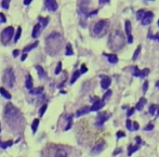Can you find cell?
Here are the masks:
<instances>
[{"mask_svg": "<svg viewBox=\"0 0 159 157\" xmlns=\"http://www.w3.org/2000/svg\"><path fill=\"white\" fill-rule=\"evenodd\" d=\"M109 46L111 49H113L114 51L120 50L121 48H123L125 46V38L123 35L119 30H114L109 36Z\"/></svg>", "mask_w": 159, "mask_h": 157, "instance_id": "6da1fadb", "label": "cell"}, {"mask_svg": "<svg viewBox=\"0 0 159 157\" xmlns=\"http://www.w3.org/2000/svg\"><path fill=\"white\" fill-rule=\"evenodd\" d=\"M21 117V114H19V111L17 108L15 107L14 105L12 104H7V106L5 108V120H8V123H11V120L13 119L15 120V118H19Z\"/></svg>", "mask_w": 159, "mask_h": 157, "instance_id": "7a4b0ae2", "label": "cell"}, {"mask_svg": "<svg viewBox=\"0 0 159 157\" xmlns=\"http://www.w3.org/2000/svg\"><path fill=\"white\" fill-rule=\"evenodd\" d=\"M3 83L7 84V86L9 88H13L15 83V75L13 68H7V70L5 72V75H3Z\"/></svg>", "mask_w": 159, "mask_h": 157, "instance_id": "3957f363", "label": "cell"}, {"mask_svg": "<svg viewBox=\"0 0 159 157\" xmlns=\"http://www.w3.org/2000/svg\"><path fill=\"white\" fill-rule=\"evenodd\" d=\"M13 35H14V28L12 26H9V27L5 28V30H2V33H1V41H2V44H8L10 39L13 37Z\"/></svg>", "mask_w": 159, "mask_h": 157, "instance_id": "277c9868", "label": "cell"}, {"mask_svg": "<svg viewBox=\"0 0 159 157\" xmlns=\"http://www.w3.org/2000/svg\"><path fill=\"white\" fill-rule=\"evenodd\" d=\"M109 116H111V114L107 113V112H101V113H99L97 117V121H95V126L97 127H102L104 125V123L109 118Z\"/></svg>", "mask_w": 159, "mask_h": 157, "instance_id": "5b68a950", "label": "cell"}, {"mask_svg": "<svg viewBox=\"0 0 159 157\" xmlns=\"http://www.w3.org/2000/svg\"><path fill=\"white\" fill-rule=\"evenodd\" d=\"M105 25H106L105 20H101V21H99V22H97V23L94 24V26H93V33L95 35L101 34L102 30H104V27H105Z\"/></svg>", "mask_w": 159, "mask_h": 157, "instance_id": "8992f818", "label": "cell"}, {"mask_svg": "<svg viewBox=\"0 0 159 157\" xmlns=\"http://www.w3.org/2000/svg\"><path fill=\"white\" fill-rule=\"evenodd\" d=\"M104 105H105V102H103L99 98H94V102H93V105L90 107V111L91 112H97L99 109H101Z\"/></svg>", "mask_w": 159, "mask_h": 157, "instance_id": "52a82bcc", "label": "cell"}, {"mask_svg": "<svg viewBox=\"0 0 159 157\" xmlns=\"http://www.w3.org/2000/svg\"><path fill=\"white\" fill-rule=\"evenodd\" d=\"M125 33H127V39H128V44H132L133 42V37H132V34H131V23L129 21H125Z\"/></svg>", "mask_w": 159, "mask_h": 157, "instance_id": "ba28073f", "label": "cell"}, {"mask_svg": "<svg viewBox=\"0 0 159 157\" xmlns=\"http://www.w3.org/2000/svg\"><path fill=\"white\" fill-rule=\"evenodd\" d=\"M105 147V141L104 140H100L99 142L97 143V145L92 148V154H99L101 153Z\"/></svg>", "mask_w": 159, "mask_h": 157, "instance_id": "9c48e42d", "label": "cell"}, {"mask_svg": "<svg viewBox=\"0 0 159 157\" xmlns=\"http://www.w3.org/2000/svg\"><path fill=\"white\" fill-rule=\"evenodd\" d=\"M44 5L47 7V9L50 11H56L58 10V2L56 1H54V0H47V1H44Z\"/></svg>", "mask_w": 159, "mask_h": 157, "instance_id": "30bf717a", "label": "cell"}, {"mask_svg": "<svg viewBox=\"0 0 159 157\" xmlns=\"http://www.w3.org/2000/svg\"><path fill=\"white\" fill-rule=\"evenodd\" d=\"M153 19H154V13L150 12V11H148V12H146L144 19L141 21V23L143 25H148V24H150V22L153 21Z\"/></svg>", "mask_w": 159, "mask_h": 157, "instance_id": "8fae6325", "label": "cell"}, {"mask_svg": "<svg viewBox=\"0 0 159 157\" xmlns=\"http://www.w3.org/2000/svg\"><path fill=\"white\" fill-rule=\"evenodd\" d=\"M101 87L104 90H106V89H108V87L111 86V79L108 77V76H101Z\"/></svg>", "mask_w": 159, "mask_h": 157, "instance_id": "7c38bea8", "label": "cell"}, {"mask_svg": "<svg viewBox=\"0 0 159 157\" xmlns=\"http://www.w3.org/2000/svg\"><path fill=\"white\" fill-rule=\"evenodd\" d=\"M107 60H108V62L111 64H116L118 62V58H117V55L116 54H111V53H104Z\"/></svg>", "mask_w": 159, "mask_h": 157, "instance_id": "4fadbf2b", "label": "cell"}, {"mask_svg": "<svg viewBox=\"0 0 159 157\" xmlns=\"http://www.w3.org/2000/svg\"><path fill=\"white\" fill-rule=\"evenodd\" d=\"M148 113H150L152 116H154L155 113H156V116H158V115H159L158 105H156V104H152V105L150 106V109H148Z\"/></svg>", "mask_w": 159, "mask_h": 157, "instance_id": "5bb4252c", "label": "cell"}, {"mask_svg": "<svg viewBox=\"0 0 159 157\" xmlns=\"http://www.w3.org/2000/svg\"><path fill=\"white\" fill-rule=\"evenodd\" d=\"M33 84H34V83H33V77L28 74L27 77H26V81H25V87L30 91V90L33 89Z\"/></svg>", "mask_w": 159, "mask_h": 157, "instance_id": "9a60e30c", "label": "cell"}, {"mask_svg": "<svg viewBox=\"0 0 159 157\" xmlns=\"http://www.w3.org/2000/svg\"><path fill=\"white\" fill-rule=\"evenodd\" d=\"M89 112H91V111H90V107L85 106V107H82V108H80V109H78L77 113H76V117H80V116L85 115V114H88Z\"/></svg>", "mask_w": 159, "mask_h": 157, "instance_id": "2e32d148", "label": "cell"}, {"mask_svg": "<svg viewBox=\"0 0 159 157\" xmlns=\"http://www.w3.org/2000/svg\"><path fill=\"white\" fill-rule=\"evenodd\" d=\"M40 30H41V26L40 24H36L34 27V30H33V33H32V37L33 38H37L40 34Z\"/></svg>", "mask_w": 159, "mask_h": 157, "instance_id": "e0dca14e", "label": "cell"}, {"mask_svg": "<svg viewBox=\"0 0 159 157\" xmlns=\"http://www.w3.org/2000/svg\"><path fill=\"white\" fill-rule=\"evenodd\" d=\"M146 104V99L145 98H141V100L136 103L135 105V109H139V111H142L143 107H144V105Z\"/></svg>", "mask_w": 159, "mask_h": 157, "instance_id": "ac0fdd59", "label": "cell"}, {"mask_svg": "<svg viewBox=\"0 0 159 157\" xmlns=\"http://www.w3.org/2000/svg\"><path fill=\"white\" fill-rule=\"evenodd\" d=\"M39 44V42L38 41H35L34 44H28L27 47H25L24 48V50H23V53H26V52H28V51H30V50H33V49H35L37 46Z\"/></svg>", "mask_w": 159, "mask_h": 157, "instance_id": "d6986e66", "label": "cell"}, {"mask_svg": "<svg viewBox=\"0 0 159 157\" xmlns=\"http://www.w3.org/2000/svg\"><path fill=\"white\" fill-rule=\"evenodd\" d=\"M140 148V146L136 144V145H130V146L128 147V156H131L133 153H135Z\"/></svg>", "mask_w": 159, "mask_h": 157, "instance_id": "ffe728a7", "label": "cell"}, {"mask_svg": "<svg viewBox=\"0 0 159 157\" xmlns=\"http://www.w3.org/2000/svg\"><path fill=\"white\" fill-rule=\"evenodd\" d=\"M0 93H1V95H2L3 98L8 99V100H10V99L12 98V97H11V94H10L9 92H8V91L3 88V87H0Z\"/></svg>", "mask_w": 159, "mask_h": 157, "instance_id": "44dd1931", "label": "cell"}, {"mask_svg": "<svg viewBox=\"0 0 159 157\" xmlns=\"http://www.w3.org/2000/svg\"><path fill=\"white\" fill-rule=\"evenodd\" d=\"M80 75H81V72H80V70H76L75 73L72 74V79H70V85L75 84V81L79 78V76H80Z\"/></svg>", "mask_w": 159, "mask_h": 157, "instance_id": "7402d4cb", "label": "cell"}, {"mask_svg": "<svg viewBox=\"0 0 159 157\" xmlns=\"http://www.w3.org/2000/svg\"><path fill=\"white\" fill-rule=\"evenodd\" d=\"M36 69L38 70V74H39V77L40 78H46L47 77V75L44 73V69L41 67V66H39V65H36Z\"/></svg>", "mask_w": 159, "mask_h": 157, "instance_id": "603a6c76", "label": "cell"}, {"mask_svg": "<svg viewBox=\"0 0 159 157\" xmlns=\"http://www.w3.org/2000/svg\"><path fill=\"white\" fill-rule=\"evenodd\" d=\"M42 91H44V87H38V88L32 89V90L29 91V93L30 94H41L42 93Z\"/></svg>", "mask_w": 159, "mask_h": 157, "instance_id": "cb8c5ba5", "label": "cell"}, {"mask_svg": "<svg viewBox=\"0 0 159 157\" xmlns=\"http://www.w3.org/2000/svg\"><path fill=\"white\" fill-rule=\"evenodd\" d=\"M145 14H146V11L145 10H139L136 12V19L139 21H142L144 19Z\"/></svg>", "mask_w": 159, "mask_h": 157, "instance_id": "d4e9b609", "label": "cell"}, {"mask_svg": "<svg viewBox=\"0 0 159 157\" xmlns=\"http://www.w3.org/2000/svg\"><path fill=\"white\" fill-rule=\"evenodd\" d=\"M13 144V141H8V142H2L1 140H0V147L2 148V150H5L7 147L11 146Z\"/></svg>", "mask_w": 159, "mask_h": 157, "instance_id": "484cf974", "label": "cell"}, {"mask_svg": "<svg viewBox=\"0 0 159 157\" xmlns=\"http://www.w3.org/2000/svg\"><path fill=\"white\" fill-rule=\"evenodd\" d=\"M39 126V119L38 118H36V119H34V121H33V123H32V130H33V132H36L37 131V128H38Z\"/></svg>", "mask_w": 159, "mask_h": 157, "instance_id": "4316f807", "label": "cell"}, {"mask_svg": "<svg viewBox=\"0 0 159 157\" xmlns=\"http://www.w3.org/2000/svg\"><path fill=\"white\" fill-rule=\"evenodd\" d=\"M65 54H66L67 56H70V55L74 54V51H72V44H67V46H66V51H65Z\"/></svg>", "mask_w": 159, "mask_h": 157, "instance_id": "83f0119b", "label": "cell"}, {"mask_svg": "<svg viewBox=\"0 0 159 157\" xmlns=\"http://www.w3.org/2000/svg\"><path fill=\"white\" fill-rule=\"evenodd\" d=\"M21 34H22V27L19 26L17 27V30H16V34H15V37H14V42H17L19 39V37H21Z\"/></svg>", "mask_w": 159, "mask_h": 157, "instance_id": "f1b7e54d", "label": "cell"}, {"mask_svg": "<svg viewBox=\"0 0 159 157\" xmlns=\"http://www.w3.org/2000/svg\"><path fill=\"white\" fill-rule=\"evenodd\" d=\"M67 119H68L67 126L64 128V130H65V131H67V130H69V129H70V127H72V115H69V116L67 117Z\"/></svg>", "mask_w": 159, "mask_h": 157, "instance_id": "f546056e", "label": "cell"}, {"mask_svg": "<svg viewBox=\"0 0 159 157\" xmlns=\"http://www.w3.org/2000/svg\"><path fill=\"white\" fill-rule=\"evenodd\" d=\"M111 90H107V91H106V93L103 95V99H102V101H103V102H106V101H107L108 99L111 98Z\"/></svg>", "mask_w": 159, "mask_h": 157, "instance_id": "4dcf8cb0", "label": "cell"}, {"mask_svg": "<svg viewBox=\"0 0 159 157\" xmlns=\"http://www.w3.org/2000/svg\"><path fill=\"white\" fill-rule=\"evenodd\" d=\"M55 157H67V154H66V152H65V151L60 150V151H58V152H56V154H55Z\"/></svg>", "mask_w": 159, "mask_h": 157, "instance_id": "1f68e13d", "label": "cell"}, {"mask_svg": "<svg viewBox=\"0 0 159 157\" xmlns=\"http://www.w3.org/2000/svg\"><path fill=\"white\" fill-rule=\"evenodd\" d=\"M61 72H62V63L58 62V65H56V68H55V70H54V74H55V75H58Z\"/></svg>", "mask_w": 159, "mask_h": 157, "instance_id": "d6a6232c", "label": "cell"}, {"mask_svg": "<svg viewBox=\"0 0 159 157\" xmlns=\"http://www.w3.org/2000/svg\"><path fill=\"white\" fill-rule=\"evenodd\" d=\"M150 74V68H144L143 70H141V78H144V77H146L147 75Z\"/></svg>", "mask_w": 159, "mask_h": 157, "instance_id": "836d02e7", "label": "cell"}, {"mask_svg": "<svg viewBox=\"0 0 159 157\" xmlns=\"http://www.w3.org/2000/svg\"><path fill=\"white\" fill-rule=\"evenodd\" d=\"M141 48H142L141 46H139V47L136 48L134 54H133V58H132V60H133V61H135V60L138 59V55H139V54H140V52H141Z\"/></svg>", "mask_w": 159, "mask_h": 157, "instance_id": "e575fe53", "label": "cell"}, {"mask_svg": "<svg viewBox=\"0 0 159 157\" xmlns=\"http://www.w3.org/2000/svg\"><path fill=\"white\" fill-rule=\"evenodd\" d=\"M39 21H40V22H42V27H46V26L48 25L49 17H40Z\"/></svg>", "mask_w": 159, "mask_h": 157, "instance_id": "d590c367", "label": "cell"}, {"mask_svg": "<svg viewBox=\"0 0 159 157\" xmlns=\"http://www.w3.org/2000/svg\"><path fill=\"white\" fill-rule=\"evenodd\" d=\"M47 107H48V105H47V104H44V105H42V107L40 108V111H39V116H40V117H41V116H42V115L44 114V112H46Z\"/></svg>", "mask_w": 159, "mask_h": 157, "instance_id": "8d00e7d4", "label": "cell"}, {"mask_svg": "<svg viewBox=\"0 0 159 157\" xmlns=\"http://www.w3.org/2000/svg\"><path fill=\"white\" fill-rule=\"evenodd\" d=\"M133 76H135V77H140L141 76V72L139 70V68L136 66L133 68Z\"/></svg>", "mask_w": 159, "mask_h": 157, "instance_id": "74e56055", "label": "cell"}, {"mask_svg": "<svg viewBox=\"0 0 159 157\" xmlns=\"http://www.w3.org/2000/svg\"><path fill=\"white\" fill-rule=\"evenodd\" d=\"M9 3H10V1H5V0H3V1L1 2V5H2L3 9H9Z\"/></svg>", "mask_w": 159, "mask_h": 157, "instance_id": "f35d334b", "label": "cell"}, {"mask_svg": "<svg viewBox=\"0 0 159 157\" xmlns=\"http://www.w3.org/2000/svg\"><path fill=\"white\" fill-rule=\"evenodd\" d=\"M127 128H128V130H130V131H132V130H133V127H132V123H131L130 119H128V120H127Z\"/></svg>", "mask_w": 159, "mask_h": 157, "instance_id": "ab89813d", "label": "cell"}, {"mask_svg": "<svg viewBox=\"0 0 159 157\" xmlns=\"http://www.w3.org/2000/svg\"><path fill=\"white\" fill-rule=\"evenodd\" d=\"M5 22H7V17L3 13H0V23H5Z\"/></svg>", "mask_w": 159, "mask_h": 157, "instance_id": "60d3db41", "label": "cell"}, {"mask_svg": "<svg viewBox=\"0 0 159 157\" xmlns=\"http://www.w3.org/2000/svg\"><path fill=\"white\" fill-rule=\"evenodd\" d=\"M134 111H135V108H134V107L129 108V111H128V113H127V116H128V117H130L131 115H133V113H134Z\"/></svg>", "mask_w": 159, "mask_h": 157, "instance_id": "b9f144b4", "label": "cell"}, {"mask_svg": "<svg viewBox=\"0 0 159 157\" xmlns=\"http://www.w3.org/2000/svg\"><path fill=\"white\" fill-rule=\"evenodd\" d=\"M125 133L123 131H118L117 132V138L118 139H120V138H125Z\"/></svg>", "mask_w": 159, "mask_h": 157, "instance_id": "7bdbcfd3", "label": "cell"}, {"mask_svg": "<svg viewBox=\"0 0 159 157\" xmlns=\"http://www.w3.org/2000/svg\"><path fill=\"white\" fill-rule=\"evenodd\" d=\"M144 129L146 130V131H148V130H153V129H154V125H152V123H148V125H147V126H146Z\"/></svg>", "mask_w": 159, "mask_h": 157, "instance_id": "ee69618b", "label": "cell"}, {"mask_svg": "<svg viewBox=\"0 0 159 157\" xmlns=\"http://www.w3.org/2000/svg\"><path fill=\"white\" fill-rule=\"evenodd\" d=\"M147 88H148V81H145L144 85H143V92H146Z\"/></svg>", "mask_w": 159, "mask_h": 157, "instance_id": "f6af8a7d", "label": "cell"}, {"mask_svg": "<svg viewBox=\"0 0 159 157\" xmlns=\"http://www.w3.org/2000/svg\"><path fill=\"white\" fill-rule=\"evenodd\" d=\"M87 70H88V68L86 67V65L83 64V65L81 66V69H80V72H81V74H85L86 72H87Z\"/></svg>", "mask_w": 159, "mask_h": 157, "instance_id": "bcb514c9", "label": "cell"}, {"mask_svg": "<svg viewBox=\"0 0 159 157\" xmlns=\"http://www.w3.org/2000/svg\"><path fill=\"white\" fill-rule=\"evenodd\" d=\"M133 130H134V131L139 130V123H136V121H134V123H133Z\"/></svg>", "mask_w": 159, "mask_h": 157, "instance_id": "7dc6e473", "label": "cell"}, {"mask_svg": "<svg viewBox=\"0 0 159 157\" xmlns=\"http://www.w3.org/2000/svg\"><path fill=\"white\" fill-rule=\"evenodd\" d=\"M97 12H99V11H97V10L92 11V12H90V13H89V14H88V16H89V17H90V16H92V15H95V14H97Z\"/></svg>", "mask_w": 159, "mask_h": 157, "instance_id": "c3c4849f", "label": "cell"}, {"mask_svg": "<svg viewBox=\"0 0 159 157\" xmlns=\"http://www.w3.org/2000/svg\"><path fill=\"white\" fill-rule=\"evenodd\" d=\"M33 2V0H24V5H29Z\"/></svg>", "mask_w": 159, "mask_h": 157, "instance_id": "681fc988", "label": "cell"}, {"mask_svg": "<svg viewBox=\"0 0 159 157\" xmlns=\"http://www.w3.org/2000/svg\"><path fill=\"white\" fill-rule=\"evenodd\" d=\"M135 141L138 142V145H140L141 143H142V140H141L140 137H136V138H135Z\"/></svg>", "mask_w": 159, "mask_h": 157, "instance_id": "f907efd6", "label": "cell"}, {"mask_svg": "<svg viewBox=\"0 0 159 157\" xmlns=\"http://www.w3.org/2000/svg\"><path fill=\"white\" fill-rule=\"evenodd\" d=\"M12 53H13V56H17V55H19V50H14V51H13V52H12Z\"/></svg>", "mask_w": 159, "mask_h": 157, "instance_id": "816d5d0a", "label": "cell"}, {"mask_svg": "<svg viewBox=\"0 0 159 157\" xmlns=\"http://www.w3.org/2000/svg\"><path fill=\"white\" fill-rule=\"evenodd\" d=\"M26 58H27V54H26V53H23V55H22V58H21V60H22V61H25V60H26Z\"/></svg>", "mask_w": 159, "mask_h": 157, "instance_id": "f5cc1de1", "label": "cell"}, {"mask_svg": "<svg viewBox=\"0 0 159 157\" xmlns=\"http://www.w3.org/2000/svg\"><path fill=\"white\" fill-rule=\"evenodd\" d=\"M121 152V148H117L115 152H114V155H117V154H119Z\"/></svg>", "mask_w": 159, "mask_h": 157, "instance_id": "db71d44e", "label": "cell"}, {"mask_svg": "<svg viewBox=\"0 0 159 157\" xmlns=\"http://www.w3.org/2000/svg\"><path fill=\"white\" fill-rule=\"evenodd\" d=\"M109 2V0H101L100 1V3H108Z\"/></svg>", "mask_w": 159, "mask_h": 157, "instance_id": "11a10c76", "label": "cell"}, {"mask_svg": "<svg viewBox=\"0 0 159 157\" xmlns=\"http://www.w3.org/2000/svg\"><path fill=\"white\" fill-rule=\"evenodd\" d=\"M156 87L159 89V81H157V83H156Z\"/></svg>", "mask_w": 159, "mask_h": 157, "instance_id": "9f6ffc18", "label": "cell"}, {"mask_svg": "<svg viewBox=\"0 0 159 157\" xmlns=\"http://www.w3.org/2000/svg\"><path fill=\"white\" fill-rule=\"evenodd\" d=\"M158 27H159V20H158Z\"/></svg>", "mask_w": 159, "mask_h": 157, "instance_id": "6f0895ef", "label": "cell"}, {"mask_svg": "<svg viewBox=\"0 0 159 157\" xmlns=\"http://www.w3.org/2000/svg\"><path fill=\"white\" fill-rule=\"evenodd\" d=\"M0 131H1V127H0Z\"/></svg>", "mask_w": 159, "mask_h": 157, "instance_id": "680465c9", "label": "cell"}]
</instances>
